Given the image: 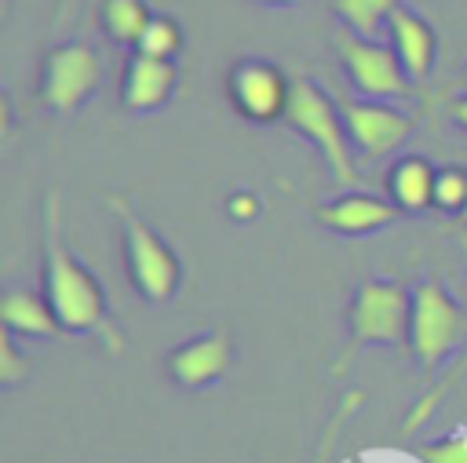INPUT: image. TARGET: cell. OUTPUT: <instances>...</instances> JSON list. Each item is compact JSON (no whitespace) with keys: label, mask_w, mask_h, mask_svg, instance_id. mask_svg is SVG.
Listing matches in <instances>:
<instances>
[{"label":"cell","mask_w":467,"mask_h":463,"mask_svg":"<svg viewBox=\"0 0 467 463\" xmlns=\"http://www.w3.org/2000/svg\"><path fill=\"white\" fill-rule=\"evenodd\" d=\"M44 295L55 306L62 332L95 335L113 357L124 354V332L109 310L102 281L66 244V219H62L58 190H47V201H44Z\"/></svg>","instance_id":"obj_1"},{"label":"cell","mask_w":467,"mask_h":463,"mask_svg":"<svg viewBox=\"0 0 467 463\" xmlns=\"http://www.w3.org/2000/svg\"><path fill=\"white\" fill-rule=\"evenodd\" d=\"M409 321H412V288L398 277H365L347 303V350L332 365L343 372L354 354L365 346L409 350Z\"/></svg>","instance_id":"obj_2"},{"label":"cell","mask_w":467,"mask_h":463,"mask_svg":"<svg viewBox=\"0 0 467 463\" xmlns=\"http://www.w3.org/2000/svg\"><path fill=\"white\" fill-rule=\"evenodd\" d=\"M106 204H109V211L117 215V226H120L124 270H128V281H131L135 295L142 303H153V306L175 299V292L182 284L179 252L139 215V208L124 193H106Z\"/></svg>","instance_id":"obj_3"},{"label":"cell","mask_w":467,"mask_h":463,"mask_svg":"<svg viewBox=\"0 0 467 463\" xmlns=\"http://www.w3.org/2000/svg\"><path fill=\"white\" fill-rule=\"evenodd\" d=\"M285 124L306 139L314 146V153L325 160V168L332 171L336 182L350 186L358 179V164H354V142L343 120V106H336V98L328 91H321L310 77H292V98H288V113Z\"/></svg>","instance_id":"obj_4"},{"label":"cell","mask_w":467,"mask_h":463,"mask_svg":"<svg viewBox=\"0 0 467 463\" xmlns=\"http://www.w3.org/2000/svg\"><path fill=\"white\" fill-rule=\"evenodd\" d=\"M463 343H467V310L456 303V295L438 277H423L420 284H412L409 354L416 357L423 376H434Z\"/></svg>","instance_id":"obj_5"},{"label":"cell","mask_w":467,"mask_h":463,"mask_svg":"<svg viewBox=\"0 0 467 463\" xmlns=\"http://www.w3.org/2000/svg\"><path fill=\"white\" fill-rule=\"evenodd\" d=\"M102 77H106L102 55L88 40H77V36L58 40L55 47H47L40 62L36 95L51 117H73L80 106L95 98V91L102 87Z\"/></svg>","instance_id":"obj_6"},{"label":"cell","mask_w":467,"mask_h":463,"mask_svg":"<svg viewBox=\"0 0 467 463\" xmlns=\"http://www.w3.org/2000/svg\"><path fill=\"white\" fill-rule=\"evenodd\" d=\"M332 44H336V55H339V62H343V69H347V77L361 98L390 102V98L412 95L416 80L405 73V66L398 62L390 44H379L376 36H358L347 26L336 33Z\"/></svg>","instance_id":"obj_7"},{"label":"cell","mask_w":467,"mask_h":463,"mask_svg":"<svg viewBox=\"0 0 467 463\" xmlns=\"http://www.w3.org/2000/svg\"><path fill=\"white\" fill-rule=\"evenodd\" d=\"M226 98L248 124H277L288 113L292 77L259 55H244L226 69Z\"/></svg>","instance_id":"obj_8"},{"label":"cell","mask_w":467,"mask_h":463,"mask_svg":"<svg viewBox=\"0 0 467 463\" xmlns=\"http://www.w3.org/2000/svg\"><path fill=\"white\" fill-rule=\"evenodd\" d=\"M230 368H234V335L223 324H215L201 335H190L186 343H179L164 354V372L182 390L215 386L219 379H226Z\"/></svg>","instance_id":"obj_9"},{"label":"cell","mask_w":467,"mask_h":463,"mask_svg":"<svg viewBox=\"0 0 467 463\" xmlns=\"http://www.w3.org/2000/svg\"><path fill=\"white\" fill-rule=\"evenodd\" d=\"M343 120H347L354 149L368 160H379V157L394 153L412 135V117L401 113L398 106L383 102V98H347L343 102Z\"/></svg>","instance_id":"obj_10"},{"label":"cell","mask_w":467,"mask_h":463,"mask_svg":"<svg viewBox=\"0 0 467 463\" xmlns=\"http://www.w3.org/2000/svg\"><path fill=\"white\" fill-rule=\"evenodd\" d=\"M401 215L405 211L390 197H376L365 190H347L314 208V219L336 237H368V233L394 226Z\"/></svg>","instance_id":"obj_11"},{"label":"cell","mask_w":467,"mask_h":463,"mask_svg":"<svg viewBox=\"0 0 467 463\" xmlns=\"http://www.w3.org/2000/svg\"><path fill=\"white\" fill-rule=\"evenodd\" d=\"M179 91V66L168 58H153L131 51L120 69V106L135 117L164 109Z\"/></svg>","instance_id":"obj_12"},{"label":"cell","mask_w":467,"mask_h":463,"mask_svg":"<svg viewBox=\"0 0 467 463\" xmlns=\"http://www.w3.org/2000/svg\"><path fill=\"white\" fill-rule=\"evenodd\" d=\"M387 33H390V47H394L398 62L405 66V73L416 84L427 80L434 73V55H438V33H434V26L420 11L398 7L394 18H390V26H387Z\"/></svg>","instance_id":"obj_13"},{"label":"cell","mask_w":467,"mask_h":463,"mask_svg":"<svg viewBox=\"0 0 467 463\" xmlns=\"http://www.w3.org/2000/svg\"><path fill=\"white\" fill-rule=\"evenodd\" d=\"M0 321L18 339H55L62 335V321L44 292L7 284L0 295Z\"/></svg>","instance_id":"obj_14"},{"label":"cell","mask_w":467,"mask_h":463,"mask_svg":"<svg viewBox=\"0 0 467 463\" xmlns=\"http://www.w3.org/2000/svg\"><path fill=\"white\" fill-rule=\"evenodd\" d=\"M434 182H438V164L423 153H405L390 164L387 171V197L401 211H431L434 208Z\"/></svg>","instance_id":"obj_15"},{"label":"cell","mask_w":467,"mask_h":463,"mask_svg":"<svg viewBox=\"0 0 467 463\" xmlns=\"http://www.w3.org/2000/svg\"><path fill=\"white\" fill-rule=\"evenodd\" d=\"M153 11L146 0H102L99 7V26L106 33L109 44H120V47H135L142 29L150 26Z\"/></svg>","instance_id":"obj_16"},{"label":"cell","mask_w":467,"mask_h":463,"mask_svg":"<svg viewBox=\"0 0 467 463\" xmlns=\"http://www.w3.org/2000/svg\"><path fill=\"white\" fill-rule=\"evenodd\" d=\"M398 7L401 0H332V11L347 29H354L358 36H376V40L390 26Z\"/></svg>","instance_id":"obj_17"},{"label":"cell","mask_w":467,"mask_h":463,"mask_svg":"<svg viewBox=\"0 0 467 463\" xmlns=\"http://www.w3.org/2000/svg\"><path fill=\"white\" fill-rule=\"evenodd\" d=\"M131 51H142V55L175 62L179 51H182V26H179L171 15H153L150 26L142 29V36H139V44H135Z\"/></svg>","instance_id":"obj_18"},{"label":"cell","mask_w":467,"mask_h":463,"mask_svg":"<svg viewBox=\"0 0 467 463\" xmlns=\"http://www.w3.org/2000/svg\"><path fill=\"white\" fill-rule=\"evenodd\" d=\"M434 208L445 215H463L467 208V168L460 164H445L438 168V182H434Z\"/></svg>","instance_id":"obj_19"},{"label":"cell","mask_w":467,"mask_h":463,"mask_svg":"<svg viewBox=\"0 0 467 463\" xmlns=\"http://www.w3.org/2000/svg\"><path fill=\"white\" fill-rule=\"evenodd\" d=\"M29 368H33V365H29V357L22 354L18 335L4 328V335H0V383H4V386L26 383V379H29Z\"/></svg>","instance_id":"obj_20"},{"label":"cell","mask_w":467,"mask_h":463,"mask_svg":"<svg viewBox=\"0 0 467 463\" xmlns=\"http://www.w3.org/2000/svg\"><path fill=\"white\" fill-rule=\"evenodd\" d=\"M420 459L423 463H467V427L431 441L420 448Z\"/></svg>","instance_id":"obj_21"},{"label":"cell","mask_w":467,"mask_h":463,"mask_svg":"<svg viewBox=\"0 0 467 463\" xmlns=\"http://www.w3.org/2000/svg\"><path fill=\"white\" fill-rule=\"evenodd\" d=\"M259 211H263V208H259V197H255L252 190H237V193H230V201H226V215H230L234 222H252Z\"/></svg>","instance_id":"obj_22"},{"label":"cell","mask_w":467,"mask_h":463,"mask_svg":"<svg viewBox=\"0 0 467 463\" xmlns=\"http://www.w3.org/2000/svg\"><path fill=\"white\" fill-rule=\"evenodd\" d=\"M449 117H452V124H456V128H463V131H467V95H456V98L449 102Z\"/></svg>","instance_id":"obj_23"},{"label":"cell","mask_w":467,"mask_h":463,"mask_svg":"<svg viewBox=\"0 0 467 463\" xmlns=\"http://www.w3.org/2000/svg\"><path fill=\"white\" fill-rule=\"evenodd\" d=\"M255 4H263V7H296L303 0H255Z\"/></svg>","instance_id":"obj_24"},{"label":"cell","mask_w":467,"mask_h":463,"mask_svg":"<svg viewBox=\"0 0 467 463\" xmlns=\"http://www.w3.org/2000/svg\"><path fill=\"white\" fill-rule=\"evenodd\" d=\"M460 230H467V208H463V215H460Z\"/></svg>","instance_id":"obj_25"},{"label":"cell","mask_w":467,"mask_h":463,"mask_svg":"<svg viewBox=\"0 0 467 463\" xmlns=\"http://www.w3.org/2000/svg\"><path fill=\"white\" fill-rule=\"evenodd\" d=\"M463 77H467V69H463Z\"/></svg>","instance_id":"obj_26"}]
</instances>
